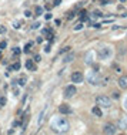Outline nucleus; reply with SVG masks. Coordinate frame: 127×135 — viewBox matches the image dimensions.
<instances>
[{
    "instance_id": "nucleus-1",
    "label": "nucleus",
    "mask_w": 127,
    "mask_h": 135,
    "mask_svg": "<svg viewBox=\"0 0 127 135\" xmlns=\"http://www.w3.org/2000/svg\"><path fill=\"white\" fill-rule=\"evenodd\" d=\"M51 129L57 134H64L70 129V124L66 117H54L51 120V124H50Z\"/></svg>"
},
{
    "instance_id": "nucleus-2",
    "label": "nucleus",
    "mask_w": 127,
    "mask_h": 135,
    "mask_svg": "<svg viewBox=\"0 0 127 135\" xmlns=\"http://www.w3.org/2000/svg\"><path fill=\"white\" fill-rule=\"evenodd\" d=\"M86 78H87V82H89V84H91V85H98V84H100V81H101L100 74H98L96 70L87 72Z\"/></svg>"
},
{
    "instance_id": "nucleus-3",
    "label": "nucleus",
    "mask_w": 127,
    "mask_h": 135,
    "mask_svg": "<svg viewBox=\"0 0 127 135\" xmlns=\"http://www.w3.org/2000/svg\"><path fill=\"white\" fill-rule=\"evenodd\" d=\"M96 104L98 107H103V108H110L111 107V100L106 95H98L96 98Z\"/></svg>"
},
{
    "instance_id": "nucleus-4",
    "label": "nucleus",
    "mask_w": 127,
    "mask_h": 135,
    "mask_svg": "<svg viewBox=\"0 0 127 135\" xmlns=\"http://www.w3.org/2000/svg\"><path fill=\"white\" fill-rule=\"evenodd\" d=\"M97 56L101 58V60H107V58L111 57V48L110 47H100L97 51Z\"/></svg>"
},
{
    "instance_id": "nucleus-5",
    "label": "nucleus",
    "mask_w": 127,
    "mask_h": 135,
    "mask_svg": "<svg viewBox=\"0 0 127 135\" xmlns=\"http://www.w3.org/2000/svg\"><path fill=\"white\" fill-rule=\"evenodd\" d=\"M47 111H49V104H46V107L41 110V112L39 114V118H37V127H39V128L43 125L44 118H46V115H47Z\"/></svg>"
},
{
    "instance_id": "nucleus-6",
    "label": "nucleus",
    "mask_w": 127,
    "mask_h": 135,
    "mask_svg": "<svg viewBox=\"0 0 127 135\" xmlns=\"http://www.w3.org/2000/svg\"><path fill=\"white\" fill-rule=\"evenodd\" d=\"M77 92V88L74 85H67L64 90V98H72V97H74Z\"/></svg>"
},
{
    "instance_id": "nucleus-7",
    "label": "nucleus",
    "mask_w": 127,
    "mask_h": 135,
    "mask_svg": "<svg viewBox=\"0 0 127 135\" xmlns=\"http://www.w3.org/2000/svg\"><path fill=\"white\" fill-rule=\"evenodd\" d=\"M103 132L109 134V135H114L117 132V128H116V125H113V124H106L103 127Z\"/></svg>"
},
{
    "instance_id": "nucleus-8",
    "label": "nucleus",
    "mask_w": 127,
    "mask_h": 135,
    "mask_svg": "<svg viewBox=\"0 0 127 135\" xmlns=\"http://www.w3.org/2000/svg\"><path fill=\"white\" fill-rule=\"evenodd\" d=\"M83 74L80 71H76V72H73L72 74V81L74 82V84H80V82H83Z\"/></svg>"
},
{
    "instance_id": "nucleus-9",
    "label": "nucleus",
    "mask_w": 127,
    "mask_h": 135,
    "mask_svg": "<svg viewBox=\"0 0 127 135\" xmlns=\"http://www.w3.org/2000/svg\"><path fill=\"white\" fill-rule=\"evenodd\" d=\"M93 61H94V51H87L86 53V56H84V63H86L87 65H90V64H93Z\"/></svg>"
},
{
    "instance_id": "nucleus-10",
    "label": "nucleus",
    "mask_w": 127,
    "mask_h": 135,
    "mask_svg": "<svg viewBox=\"0 0 127 135\" xmlns=\"http://www.w3.org/2000/svg\"><path fill=\"white\" fill-rule=\"evenodd\" d=\"M119 87L123 90H127V75H123V77L119 78Z\"/></svg>"
},
{
    "instance_id": "nucleus-11",
    "label": "nucleus",
    "mask_w": 127,
    "mask_h": 135,
    "mask_svg": "<svg viewBox=\"0 0 127 135\" xmlns=\"http://www.w3.org/2000/svg\"><path fill=\"white\" fill-rule=\"evenodd\" d=\"M119 128H121V129H127V115L121 117V118L119 120Z\"/></svg>"
},
{
    "instance_id": "nucleus-12",
    "label": "nucleus",
    "mask_w": 127,
    "mask_h": 135,
    "mask_svg": "<svg viewBox=\"0 0 127 135\" xmlns=\"http://www.w3.org/2000/svg\"><path fill=\"white\" fill-rule=\"evenodd\" d=\"M59 111L62 114H70L72 112V108H70L69 105H66V104H62V105L59 107Z\"/></svg>"
},
{
    "instance_id": "nucleus-13",
    "label": "nucleus",
    "mask_w": 127,
    "mask_h": 135,
    "mask_svg": "<svg viewBox=\"0 0 127 135\" xmlns=\"http://www.w3.org/2000/svg\"><path fill=\"white\" fill-rule=\"evenodd\" d=\"M91 112H93V115L98 117V118H100V117L103 115V112H101V110H100V107H98V105L93 107V108H91Z\"/></svg>"
},
{
    "instance_id": "nucleus-14",
    "label": "nucleus",
    "mask_w": 127,
    "mask_h": 135,
    "mask_svg": "<svg viewBox=\"0 0 127 135\" xmlns=\"http://www.w3.org/2000/svg\"><path fill=\"white\" fill-rule=\"evenodd\" d=\"M73 60H74V54H73V53H69L67 56L63 58V63L67 64V63H70V61H73Z\"/></svg>"
},
{
    "instance_id": "nucleus-15",
    "label": "nucleus",
    "mask_w": 127,
    "mask_h": 135,
    "mask_svg": "<svg viewBox=\"0 0 127 135\" xmlns=\"http://www.w3.org/2000/svg\"><path fill=\"white\" fill-rule=\"evenodd\" d=\"M26 67H27V70H30V71H36V65L33 64V61H31V60L26 61Z\"/></svg>"
},
{
    "instance_id": "nucleus-16",
    "label": "nucleus",
    "mask_w": 127,
    "mask_h": 135,
    "mask_svg": "<svg viewBox=\"0 0 127 135\" xmlns=\"http://www.w3.org/2000/svg\"><path fill=\"white\" fill-rule=\"evenodd\" d=\"M26 81H27V77H26V75H22V77L19 78V81H17V82H19L20 87H23V85H26Z\"/></svg>"
},
{
    "instance_id": "nucleus-17",
    "label": "nucleus",
    "mask_w": 127,
    "mask_h": 135,
    "mask_svg": "<svg viewBox=\"0 0 127 135\" xmlns=\"http://www.w3.org/2000/svg\"><path fill=\"white\" fill-rule=\"evenodd\" d=\"M34 13H36V16H41V14H43V7L37 6V7L34 9Z\"/></svg>"
},
{
    "instance_id": "nucleus-18",
    "label": "nucleus",
    "mask_w": 127,
    "mask_h": 135,
    "mask_svg": "<svg viewBox=\"0 0 127 135\" xmlns=\"http://www.w3.org/2000/svg\"><path fill=\"white\" fill-rule=\"evenodd\" d=\"M113 68H114V71L117 72V74H120V72H121V67H120V65H117V64H113Z\"/></svg>"
},
{
    "instance_id": "nucleus-19",
    "label": "nucleus",
    "mask_w": 127,
    "mask_h": 135,
    "mask_svg": "<svg viewBox=\"0 0 127 135\" xmlns=\"http://www.w3.org/2000/svg\"><path fill=\"white\" fill-rule=\"evenodd\" d=\"M6 102H7V100H6V97H0V107H4Z\"/></svg>"
},
{
    "instance_id": "nucleus-20",
    "label": "nucleus",
    "mask_w": 127,
    "mask_h": 135,
    "mask_svg": "<svg viewBox=\"0 0 127 135\" xmlns=\"http://www.w3.org/2000/svg\"><path fill=\"white\" fill-rule=\"evenodd\" d=\"M10 70H15V71H17V70H20V63H15L12 65V68Z\"/></svg>"
},
{
    "instance_id": "nucleus-21",
    "label": "nucleus",
    "mask_w": 127,
    "mask_h": 135,
    "mask_svg": "<svg viewBox=\"0 0 127 135\" xmlns=\"http://www.w3.org/2000/svg\"><path fill=\"white\" fill-rule=\"evenodd\" d=\"M20 53H22V51H20V48H19V47L13 48V54H15V56H19Z\"/></svg>"
},
{
    "instance_id": "nucleus-22",
    "label": "nucleus",
    "mask_w": 127,
    "mask_h": 135,
    "mask_svg": "<svg viewBox=\"0 0 127 135\" xmlns=\"http://www.w3.org/2000/svg\"><path fill=\"white\" fill-rule=\"evenodd\" d=\"M31 46H33V43H29L26 47H24V51H26V53H29V51H30V47H31Z\"/></svg>"
},
{
    "instance_id": "nucleus-23",
    "label": "nucleus",
    "mask_w": 127,
    "mask_h": 135,
    "mask_svg": "<svg viewBox=\"0 0 127 135\" xmlns=\"http://www.w3.org/2000/svg\"><path fill=\"white\" fill-rule=\"evenodd\" d=\"M34 61H36V63H40V61H41V57L39 56V54H36V56H34Z\"/></svg>"
},
{
    "instance_id": "nucleus-24",
    "label": "nucleus",
    "mask_w": 127,
    "mask_h": 135,
    "mask_svg": "<svg viewBox=\"0 0 127 135\" xmlns=\"http://www.w3.org/2000/svg\"><path fill=\"white\" fill-rule=\"evenodd\" d=\"M6 46H7V43H6V41H2V43H0V50L6 48Z\"/></svg>"
},
{
    "instance_id": "nucleus-25",
    "label": "nucleus",
    "mask_w": 127,
    "mask_h": 135,
    "mask_svg": "<svg viewBox=\"0 0 127 135\" xmlns=\"http://www.w3.org/2000/svg\"><path fill=\"white\" fill-rule=\"evenodd\" d=\"M82 29H83V24H82V23H79V24H77V26L74 27L76 32H77V30H82Z\"/></svg>"
},
{
    "instance_id": "nucleus-26",
    "label": "nucleus",
    "mask_w": 127,
    "mask_h": 135,
    "mask_svg": "<svg viewBox=\"0 0 127 135\" xmlns=\"http://www.w3.org/2000/svg\"><path fill=\"white\" fill-rule=\"evenodd\" d=\"M39 27H40V23H39V22H36V23L33 24V26H31V29L34 30V29H39Z\"/></svg>"
},
{
    "instance_id": "nucleus-27",
    "label": "nucleus",
    "mask_w": 127,
    "mask_h": 135,
    "mask_svg": "<svg viewBox=\"0 0 127 135\" xmlns=\"http://www.w3.org/2000/svg\"><path fill=\"white\" fill-rule=\"evenodd\" d=\"M119 97H120V94H119L117 91H114V92H113V98H116V100H117Z\"/></svg>"
},
{
    "instance_id": "nucleus-28",
    "label": "nucleus",
    "mask_w": 127,
    "mask_h": 135,
    "mask_svg": "<svg viewBox=\"0 0 127 135\" xmlns=\"http://www.w3.org/2000/svg\"><path fill=\"white\" fill-rule=\"evenodd\" d=\"M13 27H15V29H20V23H19V22H15Z\"/></svg>"
},
{
    "instance_id": "nucleus-29",
    "label": "nucleus",
    "mask_w": 127,
    "mask_h": 135,
    "mask_svg": "<svg viewBox=\"0 0 127 135\" xmlns=\"http://www.w3.org/2000/svg\"><path fill=\"white\" fill-rule=\"evenodd\" d=\"M0 33H6V27L0 26Z\"/></svg>"
},
{
    "instance_id": "nucleus-30",
    "label": "nucleus",
    "mask_w": 127,
    "mask_h": 135,
    "mask_svg": "<svg viewBox=\"0 0 127 135\" xmlns=\"http://www.w3.org/2000/svg\"><path fill=\"white\" fill-rule=\"evenodd\" d=\"M69 50H70V47H64L62 51H60V53H66V51H69Z\"/></svg>"
},
{
    "instance_id": "nucleus-31",
    "label": "nucleus",
    "mask_w": 127,
    "mask_h": 135,
    "mask_svg": "<svg viewBox=\"0 0 127 135\" xmlns=\"http://www.w3.org/2000/svg\"><path fill=\"white\" fill-rule=\"evenodd\" d=\"M93 27H96V29H100V27H101V24H98V23H94V24H93Z\"/></svg>"
},
{
    "instance_id": "nucleus-32",
    "label": "nucleus",
    "mask_w": 127,
    "mask_h": 135,
    "mask_svg": "<svg viewBox=\"0 0 127 135\" xmlns=\"http://www.w3.org/2000/svg\"><path fill=\"white\" fill-rule=\"evenodd\" d=\"M60 2H62V0H54V3H53V4H54V6H59Z\"/></svg>"
},
{
    "instance_id": "nucleus-33",
    "label": "nucleus",
    "mask_w": 127,
    "mask_h": 135,
    "mask_svg": "<svg viewBox=\"0 0 127 135\" xmlns=\"http://www.w3.org/2000/svg\"><path fill=\"white\" fill-rule=\"evenodd\" d=\"M44 51H46V53H49V51H50V46H46L44 47Z\"/></svg>"
},
{
    "instance_id": "nucleus-34",
    "label": "nucleus",
    "mask_w": 127,
    "mask_h": 135,
    "mask_svg": "<svg viewBox=\"0 0 127 135\" xmlns=\"http://www.w3.org/2000/svg\"><path fill=\"white\" fill-rule=\"evenodd\" d=\"M51 19V14H50V13H49V14H46V20H50Z\"/></svg>"
},
{
    "instance_id": "nucleus-35",
    "label": "nucleus",
    "mask_w": 127,
    "mask_h": 135,
    "mask_svg": "<svg viewBox=\"0 0 127 135\" xmlns=\"http://www.w3.org/2000/svg\"><path fill=\"white\" fill-rule=\"evenodd\" d=\"M124 110H126V111H127V98L124 100Z\"/></svg>"
},
{
    "instance_id": "nucleus-36",
    "label": "nucleus",
    "mask_w": 127,
    "mask_h": 135,
    "mask_svg": "<svg viewBox=\"0 0 127 135\" xmlns=\"http://www.w3.org/2000/svg\"><path fill=\"white\" fill-rule=\"evenodd\" d=\"M120 2H126V0H120Z\"/></svg>"
},
{
    "instance_id": "nucleus-37",
    "label": "nucleus",
    "mask_w": 127,
    "mask_h": 135,
    "mask_svg": "<svg viewBox=\"0 0 127 135\" xmlns=\"http://www.w3.org/2000/svg\"><path fill=\"white\" fill-rule=\"evenodd\" d=\"M0 54H2V50H0Z\"/></svg>"
}]
</instances>
